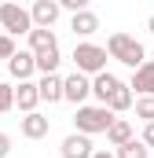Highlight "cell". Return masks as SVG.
<instances>
[{"mask_svg": "<svg viewBox=\"0 0 154 158\" xmlns=\"http://www.w3.org/2000/svg\"><path fill=\"white\" fill-rule=\"evenodd\" d=\"M40 103V88L37 81H18V88H15V107L22 110V114H33Z\"/></svg>", "mask_w": 154, "mask_h": 158, "instance_id": "cell-7", "label": "cell"}, {"mask_svg": "<svg viewBox=\"0 0 154 158\" xmlns=\"http://www.w3.org/2000/svg\"><path fill=\"white\" fill-rule=\"evenodd\" d=\"M70 30H74V37H92L99 30V15L95 11H81V15L70 19Z\"/></svg>", "mask_w": 154, "mask_h": 158, "instance_id": "cell-15", "label": "cell"}, {"mask_svg": "<svg viewBox=\"0 0 154 158\" xmlns=\"http://www.w3.org/2000/svg\"><path fill=\"white\" fill-rule=\"evenodd\" d=\"M136 118L143 121V125L154 121V96H140V99H136Z\"/></svg>", "mask_w": 154, "mask_h": 158, "instance_id": "cell-20", "label": "cell"}, {"mask_svg": "<svg viewBox=\"0 0 154 158\" xmlns=\"http://www.w3.org/2000/svg\"><path fill=\"white\" fill-rule=\"evenodd\" d=\"M59 63H63V55H59V48H55V52H40V55H37V70H40V77H48V74H55V70H59Z\"/></svg>", "mask_w": 154, "mask_h": 158, "instance_id": "cell-18", "label": "cell"}, {"mask_svg": "<svg viewBox=\"0 0 154 158\" xmlns=\"http://www.w3.org/2000/svg\"><path fill=\"white\" fill-rule=\"evenodd\" d=\"M0 30L7 33V37H30L37 26H33V15L26 11V7H18V4H0Z\"/></svg>", "mask_w": 154, "mask_h": 158, "instance_id": "cell-4", "label": "cell"}, {"mask_svg": "<svg viewBox=\"0 0 154 158\" xmlns=\"http://www.w3.org/2000/svg\"><path fill=\"white\" fill-rule=\"evenodd\" d=\"M107 140H110V147H125V143H132V140H136L132 121H128V118H114V125L107 129Z\"/></svg>", "mask_w": 154, "mask_h": 158, "instance_id": "cell-11", "label": "cell"}, {"mask_svg": "<svg viewBox=\"0 0 154 158\" xmlns=\"http://www.w3.org/2000/svg\"><path fill=\"white\" fill-rule=\"evenodd\" d=\"M114 155H117V158H147V155H151V147H147L143 140H132V143H125V147H117Z\"/></svg>", "mask_w": 154, "mask_h": 158, "instance_id": "cell-19", "label": "cell"}, {"mask_svg": "<svg viewBox=\"0 0 154 158\" xmlns=\"http://www.w3.org/2000/svg\"><path fill=\"white\" fill-rule=\"evenodd\" d=\"M107 107H110L114 114H125L128 107H136V96H132V88H128V85H121L114 96H110V103H107Z\"/></svg>", "mask_w": 154, "mask_h": 158, "instance_id": "cell-17", "label": "cell"}, {"mask_svg": "<svg viewBox=\"0 0 154 158\" xmlns=\"http://www.w3.org/2000/svg\"><path fill=\"white\" fill-rule=\"evenodd\" d=\"M30 15H33V26H37V30H51L55 19L63 15V7H59V0H37V4L30 7Z\"/></svg>", "mask_w": 154, "mask_h": 158, "instance_id": "cell-6", "label": "cell"}, {"mask_svg": "<svg viewBox=\"0 0 154 158\" xmlns=\"http://www.w3.org/2000/svg\"><path fill=\"white\" fill-rule=\"evenodd\" d=\"M107 52H110V59H117V63H125V66H132V74L147 63V52H143V44L136 37H128V33H110V40H107Z\"/></svg>", "mask_w": 154, "mask_h": 158, "instance_id": "cell-1", "label": "cell"}, {"mask_svg": "<svg viewBox=\"0 0 154 158\" xmlns=\"http://www.w3.org/2000/svg\"><path fill=\"white\" fill-rule=\"evenodd\" d=\"M59 155L63 158H92V140L88 136H81V132H70L66 140H63V147H59Z\"/></svg>", "mask_w": 154, "mask_h": 158, "instance_id": "cell-8", "label": "cell"}, {"mask_svg": "<svg viewBox=\"0 0 154 158\" xmlns=\"http://www.w3.org/2000/svg\"><path fill=\"white\" fill-rule=\"evenodd\" d=\"M117 88H121V81H117L110 70H107V74H95V77H92V96L99 99V107H107V103H110V96H114Z\"/></svg>", "mask_w": 154, "mask_h": 158, "instance_id": "cell-9", "label": "cell"}, {"mask_svg": "<svg viewBox=\"0 0 154 158\" xmlns=\"http://www.w3.org/2000/svg\"><path fill=\"white\" fill-rule=\"evenodd\" d=\"M63 92H66V99L77 103V107H84V99L92 96V81L84 77L81 70H74L70 77H63Z\"/></svg>", "mask_w": 154, "mask_h": 158, "instance_id": "cell-5", "label": "cell"}, {"mask_svg": "<svg viewBox=\"0 0 154 158\" xmlns=\"http://www.w3.org/2000/svg\"><path fill=\"white\" fill-rule=\"evenodd\" d=\"M7 155H11V136L0 132V158H7Z\"/></svg>", "mask_w": 154, "mask_h": 158, "instance_id": "cell-23", "label": "cell"}, {"mask_svg": "<svg viewBox=\"0 0 154 158\" xmlns=\"http://www.w3.org/2000/svg\"><path fill=\"white\" fill-rule=\"evenodd\" d=\"M48 129H51V121L44 118V114H37V110L22 118V136H26V140H44Z\"/></svg>", "mask_w": 154, "mask_h": 158, "instance_id": "cell-12", "label": "cell"}, {"mask_svg": "<svg viewBox=\"0 0 154 158\" xmlns=\"http://www.w3.org/2000/svg\"><path fill=\"white\" fill-rule=\"evenodd\" d=\"M92 158H117V155H110V151H95Z\"/></svg>", "mask_w": 154, "mask_h": 158, "instance_id": "cell-25", "label": "cell"}, {"mask_svg": "<svg viewBox=\"0 0 154 158\" xmlns=\"http://www.w3.org/2000/svg\"><path fill=\"white\" fill-rule=\"evenodd\" d=\"M7 70H11V77L30 81L33 74H37V55H33V52H18V55L7 63Z\"/></svg>", "mask_w": 154, "mask_h": 158, "instance_id": "cell-10", "label": "cell"}, {"mask_svg": "<svg viewBox=\"0 0 154 158\" xmlns=\"http://www.w3.org/2000/svg\"><path fill=\"white\" fill-rule=\"evenodd\" d=\"M37 88H40V99H44V103H59V99H66V92H63V77H59V74L40 77Z\"/></svg>", "mask_w": 154, "mask_h": 158, "instance_id": "cell-14", "label": "cell"}, {"mask_svg": "<svg viewBox=\"0 0 154 158\" xmlns=\"http://www.w3.org/2000/svg\"><path fill=\"white\" fill-rule=\"evenodd\" d=\"M55 48H59V40H55L51 30H33V33H30V52H33V55H40V52H55Z\"/></svg>", "mask_w": 154, "mask_h": 158, "instance_id": "cell-16", "label": "cell"}, {"mask_svg": "<svg viewBox=\"0 0 154 158\" xmlns=\"http://www.w3.org/2000/svg\"><path fill=\"white\" fill-rule=\"evenodd\" d=\"M128 88H136V96H154V63L151 59L132 74V85Z\"/></svg>", "mask_w": 154, "mask_h": 158, "instance_id": "cell-13", "label": "cell"}, {"mask_svg": "<svg viewBox=\"0 0 154 158\" xmlns=\"http://www.w3.org/2000/svg\"><path fill=\"white\" fill-rule=\"evenodd\" d=\"M15 107V88L11 85H0V114H7Z\"/></svg>", "mask_w": 154, "mask_h": 158, "instance_id": "cell-22", "label": "cell"}, {"mask_svg": "<svg viewBox=\"0 0 154 158\" xmlns=\"http://www.w3.org/2000/svg\"><path fill=\"white\" fill-rule=\"evenodd\" d=\"M147 30H151V33H154V15H151V22H147Z\"/></svg>", "mask_w": 154, "mask_h": 158, "instance_id": "cell-26", "label": "cell"}, {"mask_svg": "<svg viewBox=\"0 0 154 158\" xmlns=\"http://www.w3.org/2000/svg\"><path fill=\"white\" fill-rule=\"evenodd\" d=\"M140 140H143L147 147H154V121H151V125H143V136H140Z\"/></svg>", "mask_w": 154, "mask_h": 158, "instance_id": "cell-24", "label": "cell"}, {"mask_svg": "<svg viewBox=\"0 0 154 158\" xmlns=\"http://www.w3.org/2000/svg\"><path fill=\"white\" fill-rule=\"evenodd\" d=\"M74 125L81 136H95V132H107L114 125V110L110 107H77Z\"/></svg>", "mask_w": 154, "mask_h": 158, "instance_id": "cell-3", "label": "cell"}, {"mask_svg": "<svg viewBox=\"0 0 154 158\" xmlns=\"http://www.w3.org/2000/svg\"><path fill=\"white\" fill-rule=\"evenodd\" d=\"M18 52H22V48H15V37L0 33V59H7V63H11V59H15Z\"/></svg>", "mask_w": 154, "mask_h": 158, "instance_id": "cell-21", "label": "cell"}, {"mask_svg": "<svg viewBox=\"0 0 154 158\" xmlns=\"http://www.w3.org/2000/svg\"><path fill=\"white\" fill-rule=\"evenodd\" d=\"M70 59H74V66L84 74V77H88V74L95 77V74H107V59H110V52L99 48V44H92V40H81Z\"/></svg>", "mask_w": 154, "mask_h": 158, "instance_id": "cell-2", "label": "cell"}]
</instances>
